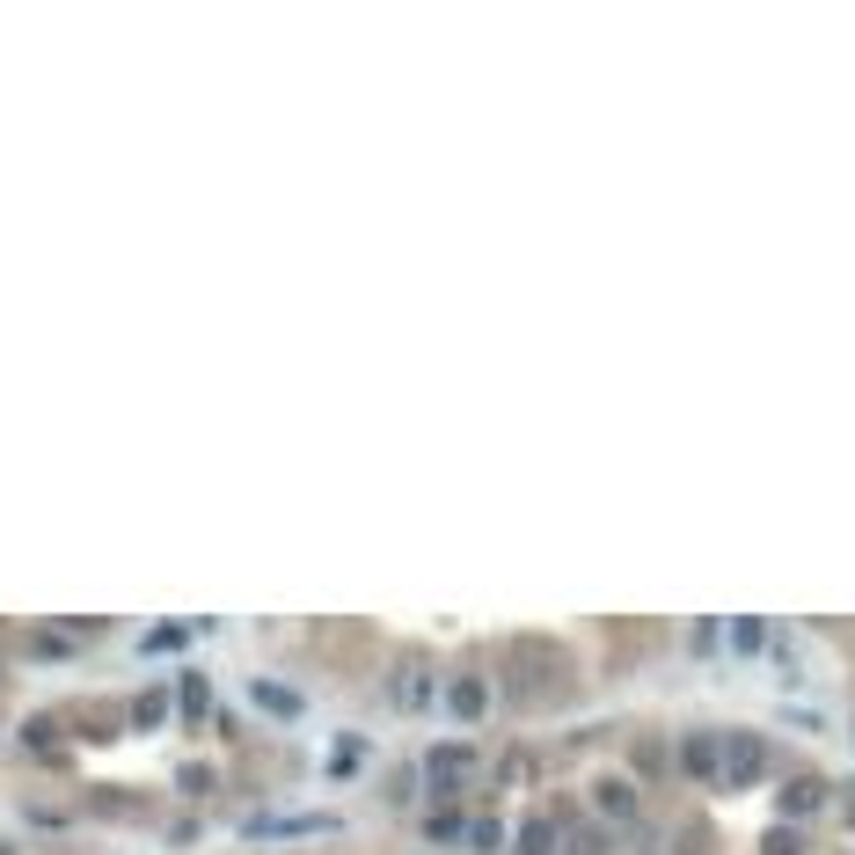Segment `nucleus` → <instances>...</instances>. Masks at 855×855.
<instances>
[{
  "label": "nucleus",
  "instance_id": "obj_1",
  "mask_svg": "<svg viewBox=\"0 0 855 855\" xmlns=\"http://www.w3.org/2000/svg\"><path fill=\"white\" fill-rule=\"evenodd\" d=\"M468 768H475V746H432V760H424V790H432V805H454V790L468 782Z\"/></svg>",
  "mask_w": 855,
  "mask_h": 855
},
{
  "label": "nucleus",
  "instance_id": "obj_2",
  "mask_svg": "<svg viewBox=\"0 0 855 855\" xmlns=\"http://www.w3.org/2000/svg\"><path fill=\"white\" fill-rule=\"evenodd\" d=\"M432 702H439V695H432V665L410 659L402 673H395V709H402V716H417V709H432Z\"/></svg>",
  "mask_w": 855,
  "mask_h": 855
},
{
  "label": "nucleus",
  "instance_id": "obj_3",
  "mask_svg": "<svg viewBox=\"0 0 855 855\" xmlns=\"http://www.w3.org/2000/svg\"><path fill=\"white\" fill-rule=\"evenodd\" d=\"M366 760H373V738H366V732H344L337 746H329V782L366 775Z\"/></svg>",
  "mask_w": 855,
  "mask_h": 855
},
{
  "label": "nucleus",
  "instance_id": "obj_4",
  "mask_svg": "<svg viewBox=\"0 0 855 855\" xmlns=\"http://www.w3.org/2000/svg\"><path fill=\"white\" fill-rule=\"evenodd\" d=\"M249 702L270 709V716H300V695L293 687H278V681H249Z\"/></svg>",
  "mask_w": 855,
  "mask_h": 855
},
{
  "label": "nucleus",
  "instance_id": "obj_5",
  "mask_svg": "<svg viewBox=\"0 0 855 855\" xmlns=\"http://www.w3.org/2000/svg\"><path fill=\"white\" fill-rule=\"evenodd\" d=\"M446 709H454L461 724H475V716H483V681H454V695H446Z\"/></svg>",
  "mask_w": 855,
  "mask_h": 855
},
{
  "label": "nucleus",
  "instance_id": "obj_6",
  "mask_svg": "<svg viewBox=\"0 0 855 855\" xmlns=\"http://www.w3.org/2000/svg\"><path fill=\"white\" fill-rule=\"evenodd\" d=\"M549 848H556V827H549V819H534V827L513 841V855H549Z\"/></svg>",
  "mask_w": 855,
  "mask_h": 855
},
{
  "label": "nucleus",
  "instance_id": "obj_7",
  "mask_svg": "<svg viewBox=\"0 0 855 855\" xmlns=\"http://www.w3.org/2000/svg\"><path fill=\"white\" fill-rule=\"evenodd\" d=\"M249 833H329V819H249Z\"/></svg>",
  "mask_w": 855,
  "mask_h": 855
},
{
  "label": "nucleus",
  "instance_id": "obj_8",
  "mask_svg": "<svg viewBox=\"0 0 855 855\" xmlns=\"http://www.w3.org/2000/svg\"><path fill=\"white\" fill-rule=\"evenodd\" d=\"M432 841H468V819L461 811H432Z\"/></svg>",
  "mask_w": 855,
  "mask_h": 855
},
{
  "label": "nucleus",
  "instance_id": "obj_9",
  "mask_svg": "<svg viewBox=\"0 0 855 855\" xmlns=\"http://www.w3.org/2000/svg\"><path fill=\"white\" fill-rule=\"evenodd\" d=\"M600 805H607L614 819H629V811H636V805H629V790H622V782H600Z\"/></svg>",
  "mask_w": 855,
  "mask_h": 855
}]
</instances>
